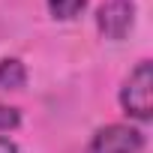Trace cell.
Masks as SVG:
<instances>
[{
    "label": "cell",
    "mask_w": 153,
    "mask_h": 153,
    "mask_svg": "<svg viewBox=\"0 0 153 153\" xmlns=\"http://www.w3.org/2000/svg\"><path fill=\"white\" fill-rule=\"evenodd\" d=\"M120 105L129 117L135 120H150L153 117V63L138 60L129 78L120 87Z\"/></svg>",
    "instance_id": "obj_1"
},
{
    "label": "cell",
    "mask_w": 153,
    "mask_h": 153,
    "mask_svg": "<svg viewBox=\"0 0 153 153\" xmlns=\"http://www.w3.org/2000/svg\"><path fill=\"white\" fill-rule=\"evenodd\" d=\"M144 150V132L126 123H108L93 132L87 153H141Z\"/></svg>",
    "instance_id": "obj_2"
},
{
    "label": "cell",
    "mask_w": 153,
    "mask_h": 153,
    "mask_svg": "<svg viewBox=\"0 0 153 153\" xmlns=\"http://www.w3.org/2000/svg\"><path fill=\"white\" fill-rule=\"evenodd\" d=\"M135 24V3L132 0H108L96 12V27L105 39H123Z\"/></svg>",
    "instance_id": "obj_3"
},
{
    "label": "cell",
    "mask_w": 153,
    "mask_h": 153,
    "mask_svg": "<svg viewBox=\"0 0 153 153\" xmlns=\"http://www.w3.org/2000/svg\"><path fill=\"white\" fill-rule=\"evenodd\" d=\"M27 84V69L18 57L0 60V90H21Z\"/></svg>",
    "instance_id": "obj_4"
},
{
    "label": "cell",
    "mask_w": 153,
    "mask_h": 153,
    "mask_svg": "<svg viewBox=\"0 0 153 153\" xmlns=\"http://www.w3.org/2000/svg\"><path fill=\"white\" fill-rule=\"evenodd\" d=\"M84 6H87V0H48L51 15H54V18H60V21L75 18V15H78Z\"/></svg>",
    "instance_id": "obj_5"
},
{
    "label": "cell",
    "mask_w": 153,
    "mask_h": 153,
    "mask_svg": "<svg viewBox=\"0 0 153 153\" xmlns=\"http://www.w3.org/2000/svg\"><path fill=\"white\" fill-rule=\"evenodd\" d=\"M21 123V114L18 108H9V105H0V132H9V129H18Z\"/></svg>",
    "instance_id": "obj_6"
},
{
    "label": "cell",
    "mask_w": 153,
    "mask_h": 153,
    "mask_svg": "<svg viewBox=\"0 0 153 153\" xmlns=\"http://www.w3.org/2000/svg\"><path fill=\"white\" fill-rule=\"evenodd\" d=\"M0 153H18V144H15V141H9V138H3V135H0Z\"/></svg>",
    "instance_id": "obj_7"
}]
</instances>
